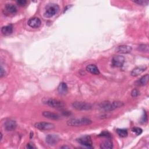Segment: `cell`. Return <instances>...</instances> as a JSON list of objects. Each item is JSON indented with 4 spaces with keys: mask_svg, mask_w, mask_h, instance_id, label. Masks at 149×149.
Segmentation results:
<instances>
[{
    "mask_svg": "<svg viewBox=\"0 0 149 149\" xmlns=\"http://www.w3.org/2000/svg\"><path fill=\"white\" fill-rule=\"evenodd\" d=\"M72 107L75 109L80 111L90 110L93 108V106L91 104L83 101H75L73 103Z\"/></svg>",
    "mask_w": 149,
    "mask_h": 149,
    "instance_id": "277c9868",
    "label": "cell"
},
{
    "mask_svg": "<svg viewBox=\"0 0 149 149\" xmlns=\"http://www.w3.org/2000/svg\"><path fill=\"white\" fill-rule=\"evenodd\" d=\"M138 50L141 52L148 53V45L147 44H141L138 47Z\"/></svg>",
    "mask_w": 149,
    "mask_h": 149,
    "instance_id": "7402d4cb",
    "label": "cell"
},
{
    "mask_svg": "<svg viewBox=\"0 0 149 149\" xmlns=\"http://www.w3.org/2000/svg\"><path fill=\"white\" fill-rule=\"evenodd\" d=\"M13 32V26L11 25H9L6 26H3L1 29V33L4 36H10Z\"/></svg>",
    "mask_w": 149,
    "mask_h": 149,
    "instance_id": "ac0fdd59",
    "label": "cell"
},
{
    "mask_svg": "<svg viewBox=\"0 0 149 149\" xmlns=\"http://www.w3.org/2000/svg\"><path fill=\"white\" fill-rule=\"evenodd\" d=\"M46 142L49 145L54 146L58 142L60 138L56 134H49L46 137Z\"/></svg>",
    "mask_w": 149,
    "mask_h": 149,
    "instance_id": "7c38bea8",
    "label": "cell"
},
{
    "mask_svg": "<svg viewBox=\"0 0 149 149\" xmlns=\"http://www.w3.org/2000/svg\"><path fill=\"white\" fill-rule=\"evenodd\" d=\"M99 136H103V137H106L108 139H110L111 138V136H110V134L109 132H102L100 135Z\"/></svg>",
    "mask_w": 149,
    "mask_h": 149,
    "instance_id": "4316f807",
    "label": "cell"
},
{
    "mask_svg": "<svg viewBox=\"0 0 149 149\" xmlns=\"http://www.w3.org/2000/svg\"><path fill=\"white\" fill-rule=\"evenodd\" d=\"M147 69L146 67H136L135 68H134L131 73L130 75L131 76L134 77V76H139V75L141 74L143 72H144Z\"/></svg>",
    "mask_w": 149,
    "mask_h": 149,
    "instance_id": "5bb4252c",
    "label": "cell"
},
{
    "mask_svg": "<svg viewBox=\"0 0 149 149\" xmlns=\"http://www.w3.org/2000/svg\"><path fill=\"white\" fill-rule=\"evenodd\" d=\"M86 71L93 75H99L100 71L96 65L94 64H90L86 67Z\"/></svg>",
    "mask_w": 149,
    "mask_h": 149,
    "instance_id": "2e32d148",
    "label": "cell"
},
{
    "mask_svg": "<svg viewBox=\"0 0 149 149\" xmlns=\"http://www.w3.org/2000/svg\"><path fill=\"white\" fill-rule=\"evenodd\" d=\"M3 12L4 15L15 14L17 12V8L16 6L12 4H7L6 5Z\"/></svg>",
    "mask_w": 149,
    "mask_h": 149,
    "instance_id": "9c48e42d",
    "label": "cell"
},
{
    "mask_svg": "<svg viewBox=\"0 0 149 149\" xmlns=\"http://www.w3.org/2000/svg\"><path fill=\"white\" fill-rule=\"evenodd\" d=\"M17 125L16 121L12 119H8L4 123V128L7 131H13L17 128Z\"/></svg>",
    "mask_w": 149,
    "mask_h": 149,
    "instance_id": "30bf717a",
    "label": "cell"
},
{
    "mask_svg": "<svg viewBox=\"0 0 149 149\" xmlns=\"http://www.w3.org/2000/svg\"><path fill=\"white\" fill-rule=\"evenodd\" d=\"M44 103L49 105L50 107H51L52 108H57V109L62 108L65 106L64 104L62 102L57 100L53 99V98L47 99L46 101H44Z\"/></svg>",
    "mask_w": 149,
    "mask_h": 149,
    "instance_id": "8992f818",
    "label": "cell"
},
{
    "mask_svg": "<svg viewBox=\"0 0 149 149\" xmlns=\"http://www.w3.org/2000/svg\"><path fill=\"white\" fill-rule=\"evenodd\" d=\"M59 6L54 3H51L48 4L46 7V11L44 12V17L46 18H51L54 17L59 11Z\"/></svg>",
    "mask_w": 149,
    "mask_h": 149,
    "instance_id": "3957f363",
    "label": "cell"
},
{
    "mask_svg": "<svg viewBox=\"0 0 149 149\" xmlns=\"http://www.w3.org/2000/svg\"><path fill=\"white\" fill-rule=\"evenodd\" d=\"M3 139V134H2V133H1V139H0V140H2Z\"/></svg>",
    "mask_w": 149,
    "mask_h": 149,
    "instance_id": "1f68e13d",
    "label": "cell"
},
{
    "mask_svg": "<svg viewBox=\"0 0 149 149\" xmlns=\"http://www.w3.org/2000/svg\"><path fill=\"white\" fill-rule=\"evenodd\" d=\"M43 115L45 118H49L50 119H53V120H57L60 118L58 114L51 112L50 111H44L43 112Z\"/></svg>",
    "mask_w": 149,
    "mask_h": 149,
    "instance_id": "9a60e30c",
    "label": "cell"
},
{
    "mask_svg": "<svg viewBox=\"0 0 149 149\" xmlns=\"http://www.w3.org/2000/svg\"><path fill=\"white\" fill-rule=\"evenodd\" d=\"M133 2L140 6H147L149 3L148 1H146V0H144H144H137V1H134Z\"/></svg>",
    "mask_w": 149,
    "mask_h": 149,
    "instance_id": "cb8c5ba5",
    "label": "cell"
},
{
    "mask_svg": "<svg viewBox=\"0 0 149 149\" xmlns=\"http://www.w3.org/2000/svg\"><path fill=\"white\" fill-rule=\"evenodd\" d=\"M147 121V114L146 112L145 111L143 112V115L142 116V119H141V122L142 123H144L146 122Z\"/></svg>",
    "mask_w": 149,
    "mask_h": 149,
    "instance_id": "83f0119b",
    "label": "cell"
},
{
    "mask_svg": "<svg viewBox=\"0 0 149 149\" xmlns=\"http://www.w3.org/2000/svg\"><path fill=\"white\" fill-rule=\"evenodd\" d=\"M139 94H140V91H139L137 89H134L132 91V92H131V95H132V96L133 97H137Z\"/></svg>",
    "mask_w": 149,
    "mask_h": 149,
    "instance_id": "d4e9b609",
    "label": "cell"
},
{
    "mask_svg": "<svg viewBox=\"0 0 149 149\" xmlns=\"http://www.w3.org/2000/svg\"><path fill=\"white\" fill-rule=\"evenodd\" d=\"M6 71L4 69V68H3V67L1 66V70H0V77L3 78V76H4L6 75Z\"/></svg>",
    "mask_w": 149,
    "mask_h": 149,
    "instance_id": "f1b7e54d",
    "label": "cell"
},
{
    "mask_svg": "<svg viewBox=\"0 0 149 149\" xmlns=\"http://www.w3.org/2000/svg\"><path fill=\"white\" fill-rule=\"evenodd\" d=\"M68 91V88L67 84L64 82H61L58 87V91L61 95H65Z\"/></svg>",
    "mask_w": 149,
    "mask_h": 149,
    "instance_id": "e0dca14e",
    "label": "cell"
},
{
    "mask_svg": "<svg viewBox=\"0 0 149 149\" xmlns=\"http://www.w3.org/2000/svg\"><path fill=\"white\" fill-rule=\"evenodd\" d=\"M35 126L36 129L40 130H50L54 129L55 127L54 124L46 122L36 123Z\"/></svg>",
    "mask_w": 149,
    "mask_h": 149,
    "instance_id": "5b68a950",
    "label": "cell"
},
{
    "mask_svg": "<svg viewBox=\"0 0 149 149\" xmlns=\"http://www.w3.org/2000/svg\"><path fill=\"white\" fill-rule=\"evenodd\" d=\"M123 103L121 101H113L111 103L109 101H104L100 104V108L103 111L110 112L112 111L116 108H121L123 106Z\"/></svg>",
    "mask_w": 149,
    "mask_h": 149,
    "instance_id": "6da1fadb",
    "label": "cell"
},
{
    "mask_svg": "<svg viewBox=\"0 0 149 149\" xmlns=\"http://www.w3.org/2000/svg\"><path fill=\"white\" fill-rule=\"evenodd\" d=\"M28 25L32 28H38L40 26L42 22L40 19L37 17H33L30 19L28 22Z\"/></svg>",
    "mask_w": 149,
    "mask_h": 149,
    "instance_id": "8fae6325",
    "label": "cell"
},
{
    "mask_svg": "<svg viewBox=\"0 0 149 149\" xmlns=\"http://www.w3.org/2000/svg\"><path fill=\"white\" fill-rule=\"evenodd\" d=\"M132 47L128 45H121L118 46L116 49V52L119 54H128L132 51Z\"/></svg>",
    "mask_w": 149,
    "mask_h": 149,
    "instance_id": "4fadbf2b",
    "label": "cell"
},
{
    "mask_svg": "<svg viewBox=\"0 0 149 149\" xmlns=\"http://www.w3.org/2000/svg\"><path fill=\"white\" fill-rule=\"evenodd\" d=\"M61 148H69V147H68V146H64L61 147Z\"/></svg>",
    "mask_w": 149,
    "mask_h": 149,
    "instance_id": "4dcf8cb0",
    "label": "cell"
},
{
    "mask_svg": "<svg viewBox=\"0 0 149 149\" xmlns=\"http://www.w3.org/2000/svg\"><path fill=\"white\" fill-rule=\"evenodd\" d=\"M125 60L124 57L122 55H115L112 59V65L113 67L116 68L122 67L125 62Z\"/></svg>",
    "mask_w": 149,
    "mask_h": 149,
    "instance_id": "ba28073f",
    "label": "cell"
},
{
    "mask_svg": "<svg viewBox=\"0 0 149 149\" xmlns=\"http://www.w3.org/2000/svg\"><path fill=\"white\" fill-rule=\"evenodd\" d=\"M78 141L82 146L87 148H93V142L91 137L89 136H85L78 139Z\"/></svg>",
    "mask_w": 149,
    "mask_h": 149,
    "instance_id": "52a82bcc",
    "label": "cell"
},
{
    "mask_svg": "<svg viewBox=\"0 0 149 149\" xmlns=\"http://www.w3.org/2000/svg\"><path fill=\"white\" fill-rule=\"evenodd\" d=\"M17 3L19 6L24 7L25 6V5L27 4V1L26 0H18V1H17Z\"/></svg>",
    "mask_w": 149,
    "mask_h": 149,
    "instance_id": "484cf974",
    "label": "cell"
},
{
    "mask_svg": "<svg viewBox=\"0 0 149 149\" xmlns=\"http://www.w3.org/2000/svg\"><path fill=\"white\" fill-rule=\"evenodd\" d=\"M100 148L103 149H111L113 148V143L111 140H107L103 141L100 144Z\"/></svg>",
    "mask_w": 149,
    "mask_h": 149,
    "instance_id": "d6986e66",
    "label": "cell"
},
{
    "mask_svg": "<svg viewBox=\"0 0 149 149\" xmlns=\"http://www.w3.org/2000/svg\"><path fill=\"white\" fill-rule=\"evenodd\" d=\"M116 132L118 133V134L121 137H125L128 134V130L125 129H117L116 130Z\"/></svg>",
    "mask_w": 149,
    "mask_h": 149,
    "instance_id": "44dd1931",
    "label": "cell"
},
{
    "mask_svg": "<svg viewBox=\"0 0 149 149\" xmlns=\"http://www.w3.org/2000/svg\"><path fill=\"white\" fill-rule=\"evenodd\" d=\"M26 148H30V149H32V148H35L36 147L35 146V145L33 144V143H29L27 144L26 146Z\"/></svg>",
    "mask_w": 149,
    "mask_h": 149,
    "instance_id": "f546056e",
    "label": "cell"
},
{
    "mask_svg": "<svg viewBox=\"0 0 149 149\" xmlns=\"http://www.w3.org/2000/svg\"><path fill=\"white\" fill-rule=\"evenodd\" d=\"M92 123V121L87 118H72L67 121V125L69 126H81L89 125Z\"/></svg>",
    "mask_w": 149,
    "mask_h": 149,
    "instance_id": "7a4b0ae2",
    "label": "cell"
},
{
    "mask_svg": "<svg viewBox=\"0 0 149 149\" xmlns=\"http://www.w3.org/2000/svg\"><path fill=\"white\" fill-rule=\"evenodd\" d=\"M148 82V75L146 74V75L142 76L139 80L136 82L137 85L139 86H143L147 84Z\"/></svg>",
    "mask_w": 149,
    "mask_h": 149,
    "instance_id": "ffe728a7",
    "label": "cell"
},
{
    "mask_svg": "<svg viewBox=\"0 0 149 149\" xmlns=\"http://www.w3.org/2000/svg\"><path fill=\"white\" fill-rule=\"evenodd\" d=\"M132 131L133 133H134L136 135H140L142 133V132H143L142 129L141 128H138V127H134V128H133L132 129Z\"/></svg>",
    "mask_w": 149,
    "mask_h": 149,
    "instance_id": "603a6c76",
    "label": "cell"
}]
</instances>
